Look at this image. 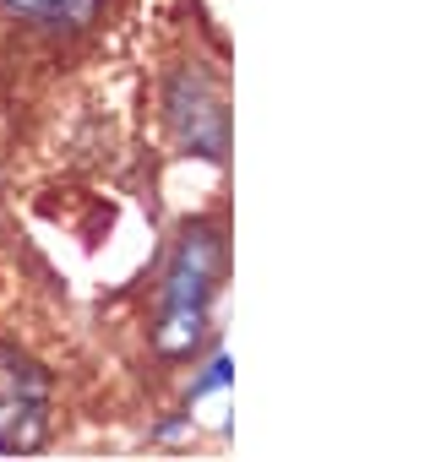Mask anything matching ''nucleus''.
I'll return each mask as SVG.
<instances>
[{
    "label": "nucleus",
    "instance_id": "1",
    "mask_svg": "<svg viewBox=\"0 0 441 462\" xmlns=\"http://www.w3.org/2000/svg\"><path fill=\"white\" fill-rule=\"evenodd\" d=\"M218 267H224V245L207 223L185 228L174 240V256L158 283V321H153V348L164 359H185L207 337V310L218 289Z\"/></svg>",
    "mask_w": 441,
    "mask_h": 462
},
{
    "label": "nucleus",
    "instance_id": "2",
    "mask_svg": "<svg viewBox=\"0 0 441 462\" xmlns=\"http://www.w3.org/2000/svg\"><path fill=\"white\" fill-rule=\"evenodd\" d=\"M50 440V375L23 348L0 343V451H39Z\"/></svg>",
    "mask_w": 441,
    "mask_h": 462
},
{
    "label": "nucleus",
    "instance_id": "3",
    "mask_svg": "<svg viewBox=\"0 0 441 462\" xmlns=\"http://www.w3.org/2000/svg\"><path fill=\"white\" fill-rule=\"evenodd\" d=\"M169 120H174V136L202 152V158H224L230 147V115H224V98H218L212 77L202 66H180L174 82H169Z\"/></svg>",
    "mask_w": 441,
    "mask_h": 462
},
{
    "label": "nucleus",
    "instance_id": "4",
    "mask_svg": "<svg viewBox=\"0 0 441 462\" xmlns=\"http://www.w3.org/2000/svg\"><path fill=\"white\" fill-rule=\"evenodd\" d=\"M0 12L39 23V28H71V23H88L99 12V0H0Z\"/></svg>",
    "mask_w": 441,
    "mask_h": 462
},
{
    "label": "nucleus",
    "instance_id": "5",
    "mask_svg": "<svg viewBox=\"0 0 441 462\" xmlns=\"http://www.w3.org/2000/svg\"><path fill=\"white\" fill-rule=\"evenodd\" d=\"M224 381H230V359L218 354V359L207 365V375H202V381L191 386V397H207V392H218V386H224Z\"/></svg>",
    "mask_w": 441,
    "mask_h": 462
}]
</instances>
